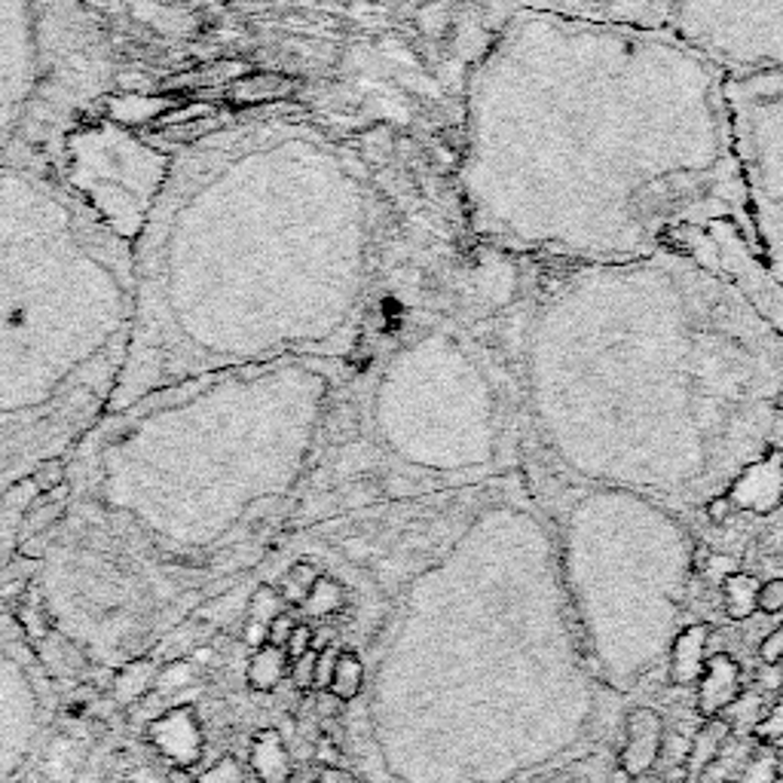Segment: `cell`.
Returning a JSON list of instances; mask_svg holds the SVG:
<instances>
[{
    "mask_svg": "<svg viewBox=\"0 0 783 783\" xmlns=\"http://www.w3.org/2000/svg\"><path fill=\"white\" fill-rule=\"evenodd\" d=\"M726 74L670 29L514 10L466 86L459 197L471 233L551 270L680 257L783 331Z\"/></svg>",
    "mask_w": 783,
    "mask_h": 783,
    "instance_id": "6da1fadb",
    "label": "cell"
},
{
    "mask_svg": "<svg viewBox=\"0 0 783 783\" xmlns=\"http://www.w3.org/2000/svg\"><path fill=\"white\" fill-rule=\"evenodd\" d=\"M377 227L368 166L313 123L251 120L181 147L132 236L135 322L111 411L205 373L343 361Z\"/></svg>",
    "mask_w": 783,
    "mask_h": 783,
    "instance_id": "7a4b0ae2",
    "label": "cell"
},
{
    "mask_svg": "<svg viewBox=\"0 0 783 783\" xmlns=\"http://www.w3.org/2000/svg\"><path fill=\"white\" fill-rule=\"evenodd\" d=\"M512 343L529 435L575 471L735 486L783 459V331L698 264L557 267Z\"/></svg>",
    "mask_w": 783,
    "mask_h": 783,
    "instance_id": "3957f363",
    "label": "cell"
},
{
    "mask_svg": "<svg viewBox=\"0 0 783 783\" xmlns=\"http://www.w3.org/2000/svg\"><path fill=\"white\" fill-rule=\"evenodd\" d=\"M340 380V361H272L147 392L65 459V505L171 567L224 555L313 474Z\"/></svg>",
    "mask_w": 783,
    "mask_h": 783,
    "instance_id": "277c9868",
    "label": "cell"
},
{
    "mask_svg": "<svg viewBox=\"0 0 783 783\" xmlns=\"http://www.w3.org/2000/svg\"><path fill=\"white\" fill-rule=\"evenodd\" d=\"M132 322L126 233L58 166H0V499L114 407Z\"/></svg>",
    "mask_w": 783,
    "mask_h": 783,
    "instance_id": "5b68a950",
    "label": "cell"
},
{
    "mask_svg": "<svg viewBox=\"0 0 783 783\" xmlns=\"http://www.w3.org/2000/svg\"><path fill=\"white\" fill-rule=\"evenodd\" d=\"M361 392L380 444L423 471L469 469L527 426L514 343L496 346L454 322L401 337Z\"/></svg>",
    "mask_w": 783,
    "mask_h": 783,
    "instance_id": "8992f818",
    "label": "cell"
},
{
    "mask_svg": "<svg viewBox=\"0 0 783 783\" xmlns=\"http://www.w3.org/2000/svg\"><path fill=\"white\" fill-rule=\"evenodd\" d=\"M68 0H0V166L49 159L74 108L99 83Z\"/></svg>",
    "mask_w": 783,
    "mask_h": 783,
    "instance_id": "52a82bcc",
    "label": "cell"
},
{
    "mask_svg": "<svg viewBox=\"0 0 783 783\" xmlns=\"http://www.w3.org/2000/svg\"><path fill=\"white\" fill-rule=\"evenodd\" d=\"M726 108L756 243L783 291V68L726 74Z\"/></svg>",
    "mask_w": 783,
    "mask_h": 783,
    "instance_id": "ba28073f",
    "label": "cell"
},
{
    "mask_svg": "<svg viewBox=\"0 0 783 783\" xmlns=\"http://www.w3.org/2000/svg\"><path fill=\"white\" fill-rule=\"evenodd\" d=\"M58 713L56 680L13 606L0 603V783L37 759Z\"/></svg>",
    "mask_w": 783,
    "mask_h": 783,
    "instance_id": "9c48e42d",
    "label": "cell"
},
{
    "mask_svg": "<svg viewBox=\"0 0 783 783\" xmlns=\"http://www.w3.org/2000/svg\"><path fill=\"white\" fill-rule=\"evenodd\" d=\"M670 31L728 74L783 68V0H670Z\"/></svg>",
    "mask_w": 783,
    "mask_h": 783,
    "instance_id": "30bf717a",
    "label": "cell"
},
{
    "mask_svg": "<svg viewBox=\"0 0 783 783\" xmlns=\"http://www.w3.org/2000/svg\"><path fill=\"white\" fill-rule=\"evenodd\" d=\"M521 7L637 29H670V0H521Z\"/></svg>",
    "mask_w": 783,
    "mask_h": 783,
    "instance_id": "8fae6325",
    "label": "cell"
},
{
    "mask_svg": "<svg viewBox=\"0 0 783 783\" xmlns=\"http://www.w3.org/2000/svg\"><path fill=\"white\" fill-rule=\"evenodd\" d=\"M147 738L159 753L175 762V769H193L202 756L200 719L197 707H175V711L157 716L147 726Z\"/></svg>",
    "mask_w": 783,
    "mask_h": 783,
    "instance_id": "7c38bea8",
    "label": "cell"
},
{
    "mask_svg": "<svg viewBox=\"0 0 783 783\" xmlns=\"http://www.w3.org/2000/svg\"><path fill=\"white\" fill-rule=\"evenodd\" d=\"M664 747V719L652 707H637L625 719V743L618 750V765L625 778L649 774Z\"/></svg>",
    "mask_w": 783,
    "mask_h": 783,
    "instance_id": "4fadbf2b",
    "label": "cell"
},
{
    "mask_svg": "<svg viewBox=\"0 0 783 783\" xmlns=\"http://www.w3.org/2000/svg\"><path fill=\"white\" fill-rule=\"evenodd\" d=\"M741 664L728 652H716V656H707V664H704V673L698 680V698H695V707L704 719H713V716H723V713L741 698Z\"/></svg>",
    "mask_w": 783,
    "mask_h": 783,
    "instance_id": "5bb4252c",
    "label": "cell"
},
{
    "mask_svg": "<svg viewBox=\"0 0 783 783\" xmlns=\"http://www.w3.org/2000/svg\"><path fill=\"white\" fill-rule=\"evenodd\" d=\"M711 634L713 625H707V622H698V625H689L685 630H680V637L670 646V685H676V689L698 685L704 664H707Z\"/></svg>",
    "mask_w": 783,
    "mask_h": 783,
    "instance_id": "9a60e30c",
    "label": "cell"
},
{
    "mask_svg": "<svg viewBox=\"0 0 783 783\" xmlns=\"http://www.w3.org/2000/svg\"><path fill=\"white\" fill-rule=\"evenodd\" d=\"M248 769L257 783H291L294 781V759L286 738L276 728H260L248 743Z\"/></svg>",
    "mask_w": 783,
    "mask_h": 783,
    "instance_id": "2e32d148",
    "label": "cell"
},
{
    "mask_svg": "<svg viewBox=\"0 0 783 783\" xmlns=\"http://www.w3.org/2000/svg\"><path fill=\"white\" fill-rule=\"evenodd\" d=\"M728 738H731V726L726 723V716L704 719V726L698 728V735H695V741H692V750L685 756V774H689V781H698V778H704V774L713 769V762L719 759Z\"/></svg>",
    "mask_w": 783,
    "mask_h": 783,
    "instance_id": "e0dca14e",
    "label": "cell"
},
{
    "mask_svg": "<svg viewBox=\"0 0 783 783\" xmlns=\"http://www.w3.org/2000/svg\"><path fill=\"white\" fill-rule=\"evenodd\" d=\"M34 496H37V490L29 481L0 499V567L10 563L19 551V527H22V517L29 512Z\"/></svg>",
    "mask_w": 783,
    "mask_h": 783,
    "instance_id": "ac0fdd59",
    "label": "cell"
},
{
    "mask_svg": "<svg viewBox=\"0 0 783 783\" xmlns=\"http://www.w3.org/2000/svg\"><path fill=\"white\" fill-rule=\"evenodd\" d=\"M288 680V656L286 649L276 646H260L248 658L245 668V683L255 692H276Z\"/></svg>",
    "mask_w": 783,
    "mask_h": 783,
    "instance_id": "d6986e66",
    "label": "cell"
},
{
    "mask_svg": "<svg viewBox=\"0 0 783 783\" xmlns=\"http://www.w3.org/2000/svg\"><path fill=\"white\" fill-rule=\"evenodd\" d=\"M759 579L753 572H731L723 582V606L731 622H747L756 613V597H759Z\"/></svg>",
    "mask_w": 783,
    "mask_h": 783,
    "instance_id": "ffe728a7",
    "label": "cell"
},
{
    "mask_svg": "<svg viewBox=\"0 0 783 783\" xmlns=\"http://www.w3.org/2000/svg\"><path fill=\"white\" fill-rule=\"evenodd\" d=\"M361 685H365V664H361V658L356 652H349V649H340L328 692L346 704V701H356L361 695Z\"/></svg>",
    "mask_w": 783,
    "mask_h": 783,
    "instance_id": "44dd1931",
    "label": "cell"
},
{
    "mask_svg": "<svg viewBox=\"0 0 783 783\" xmlns=\"http://www.w3.org/2000/svg\"><path fill=\"white\" fill-rule=\"evenodd\" d=\"M300 609H303V615H310V618H328V615L343 613V609H346V588H343L337 579L322 575V579L313 584L310 597L303 600Z\"/></svg>",
    "mask_w": 783,
    "mask_h": 783,
    "instance_id": "7402d4cb",
    "label": "cell"
},
{
    "mask_svg": "<svg viewBox=\"0 0 783 783\" xmlns=\"http://www.w3.org/2000/svg\"><path fill=\"white\" fill-rule=\"evenodd\" d=\"M322 579V570L315 567V563H310V560H298L291 570L282 575V582H279V594H282V600H286L288 606H303V600L310 597V591H313V584Z\"/></svg>",
    "mask_w": 783,
    "mask_h": 783,
    "instance_id": "603a6c76",
    "label": "cell"
},
{
    "mask_svg": "<svg viewBox=\"0 0 783 783\" xmlns=\"http://www.w3.org/2000/svg\"><path fill=\"white\" fill-rule=\"evenodd\" d=\"M778 762H781V750L774 743L756 741L753 753L743 762L738 783H778Z\"/></svg>",
    "mask_w": 783,
    "mask_h": 783,
    "instance_id": "cb8c5ba5",
    "label": "cell"
},
{
    "mask_svg": "<svg viewBox=\"0 0 783 783\" xmlns=\"http://www.w3.org/2000/svg\"><path fill=\"white\" fill-rule=\"evenodd\" d=\"M279 613H286V600L279 594V588L272 584H260L251 600H248V622L257 625H270Z\"/></svg>",
    "mask_w": 783,
    "mask_h": 783,
    "instance_id": "d4e9b609",
    "label": "cell"
},
{
    "mask_svg": "<svg viewBox=\"0 0 783 783\" xmlns=\"http://www.w3.org/2000/svg\"><path fill=\"white\" fill-rule=\"evenodd\" d=\"M753 738L762 743L783 741V689L778 692V701L762 713V719L753 726Z\"/></svg>",
    "mask_w": 783,
    "mask_h": 783,
    "instance_id": "484cf974",
    "label": "cell"
},
{
    "mask_svg": "<svg viewBox=\"0 0 783 783\" xmlns=\"http://www.w3.org/2000/svg\"><path fill=\"white\" fill-rule=\"evenodd\" d=\"M193 778H197V783H248L243 762H239L236 756L217 759L212 769L200 771V774H193Z\"/></svg>",
    "mask_w": 783,
    "mask_h": 783,
    "instance_id": "4316f807",
    "label": "cell"
},
{
    "mask_svg": "<svg viewBox=\"0 0 783 783\" xmlns=\"http://www.w3.org/2000/svg\"><path fill=\"white\" fill-rule=\"evenodd\" d=\"M315 658H318V652L315 649H310L306 656L294 658V661H288V683L294 685L298 692H313L315 685Z\"/></svg>",
    "mask_w": 783,
    "mask_h": 783,
    "instance_id": "83f0119b",
    "label": "cell"
},
{
    "mask_svg": "<svg viewBox=\"0 0 783 783\" xmlns=\"http://www.w3.org/2000/svg\"><path fill=\"white\" fill-rule=\"evenodd\" d=\"M756 613H762V615H781L783 613V579H769V582L759 584Z\"/></svg>",
    "mask_w": 783,
    "mask_h": 783,
    "instance_id": "f1b7e54d",
    "label": "cell"
},
{
    "mask_svg": "<svg viewBox=\"0 0 783 783\" xmlns=\"http://www.w3.org/2000/svg\"><path fill=\"white\" fill-rule=\"evenodd\" d=\"M337 656H340V649H334V646H325V649H318V658H315V685H313V692H328L331 676H334V664H337Z\"/></svg>",
    "mask_w": 783,
    "mask_h": 783,
    "instance_id": "f546056e",
    "label": "cell"
},
{
    "mask_svg": "<svg viewBox=\"0 0 783 783\" xmlns=\"http://www.w3.org/2000/svg\"><path fill=\"white\" fill-rule=\"evenodd\" d=\"M294 627H298V618H294L291 613L276 615L270 625H267V646L286 649L288 640H291V634H294Z\"/></svg>",
    "mask_w": 783,
    "mask_h": 783,
    "instance_id": "4dcf8cb0",
    "label": "cell"
},
{
    "mask_svg": "<svg viewBox=\"0 0 783 783\" xmlns=\"http://www.w3.org/2000/svg\"><path fill=\"white\" fill-rule=\"evenodd\" d=\"M759 658H762L765 668L783 664V625H778L771 634L762 637V642H759Z\"/></svg>",
    "mask_w": 783,
    "mask_h": 783,
    "instance_id": "1f68e13d",
    "label": "cell"
},
{
    "mask_svg": "<svg viewBox=\"0 0 783 783\" xmlns=\"http://www.w3.org/2000/svg\"><path fill=\"white\" fill-rule=\"evenodd\" d=\"M313 637H315L313 627L303 625V622H298V627H294V634H291V640H288V646H286L288 661H294V658L306 656V652L313 649Z\"/></svg>",
    "mask_w": 783,
    "mask_h": 783,
    "instance_id": "d6a6232c",
    "label": "cell"
},
{
    "mask_svg": "<svg viewBox=\"0 0 783 783\" xmlns=\"http://www.w3.org/2000/svg\"><path fill=\"white\" fill-rule=\"evenodd\" d=\"M704 514H707V521H711L713 527H723V524H728L738 514V508H735V502L728 496H716L704 505Z\"/></svg>",
    "mask_w": 783,
    "mask_h": 783,
    "instance_id": "836d02e7",
    "label": "cell"
},
{
    "mask_svg": "<svg viewBox=\"0 0 783 783\" xmlns=\"http://www.w3.org/2000/svg\"><path fill=\"white\" fill-rule=\"evenodd\" d=\"M704 570L711 572L713 579H719V584H723L731 572H738V563H735L731 557H711V563H704Z\"/></svg>",
    "mask_w": 783,
    "mask_h": 783,
    "instance_id": "e575fe53",
    "label": "cell"
},
{
    "mask_svg": "<svg viewBox=\"0 0 783 783\" xmlns=\"http://www.w3.org/2000/svg\"><path fill=\"white\" fill-rule=\"evenodd\" d=\"M315 783H358L353 771L340 769V765H322L318 771V781Z\"/></svg>",
    "mask_w": 783,
    "mask_h": 783,
    "instance_id": "d590c367",
    "label": "cell"
},
{
    "mask_svg": "<svg viewBox=\"0 0 783 783\" xmlns=\"http://www.w3.org/2000/svg\"><path fill=\"white\" fill-rule=\"evenodd\" d=\"M243 640L245 646H251V649H260V646H267V625H257V622H248L243 630Z\"/></svg>",
    "mask_w": 783,
    "mask_h": 783,
    "instance_id": "8d00e7d4",
    "label": "cell"
},
{
    "mask_svg": "<svg viewBox=\"0 0 783 783\" xmlns=\"http://www.w3.org/2000/svg\"><path fill=\"white\" fill-rule=\"evenodd\" d=\"M315 759H318L322 765H337V762H340V750L331 747L328 741H322L318 743V750H315Z\"/></svg>",
    "mask_w": 783,
    "mask_h": 783,
    "instance_id": "74e56055",
    "label": "cell"
},
{
    "mask_svg": "<svg viewBox=\"0 0 783 783\" xmlns=\"http://www.w3.org/2000/svg\"><path fill=\"white\" fill-rule=\"evenodd\" d=\"M169 783H197V778H193L187 769H171Z\"/></svg>",
    "mask_w": 783,
    "mask_h": 783,
    "instance_id": "f35d334b",
    "label": "cell"
},
{
    "mask_svg": "<svg viewBox=\"0 0 783 783\" xmlns=\"http://www.w3.org/2000/svg\"><path fill=\"white\" fill-rule=\"evenodd\" d=\"M209 658H212V649L205 646V649H197V652H193V658H190V661H200V664H205Z\"/></svg>",
    "mask_w": 783,
    "mask_h": 783,
    "instance_id": "ab89813d",
    "label": "cell"
},
{
    "mask_svg": "<svg viewBox=\"0 0 783 783\" xmlns=\"http://www.w3.org/2000/svg\"><path fill=\"white\" fill-rule=\"evenodd\" d=\"M778 783H783V756L781 762H778Z\"/></svg>",
    "mask_w": 783,
    "mask_h": 783,
    "instance_id": "60d3db41",
    "label": "cell"
},
{
    "mask_svg": "<svg viewBox=\"0 0 783 783\" xmlns=\"http://www.w3.org/2000/svg\"><path fill=\"white\" fill-rule=\"evenodd\" d=\"M723 783H738V781H723Z\"/></svg>",
    "mask_w": 783,
    "mask_h": 783,
    "instance_id": "b9f144b4",
    "label": "cell"
},
{
    "mask_svg": "<svg viewBox=\"0 0 783 783\" xmlns=\"http://www.w3.org/2000/svg\"><path fill=\"white\" fill-rule=\"evenodd\" d=\"M248 783H257V781H248Z\"/></svg>",
    "mask_w": 783,
    "mask_h": 783,
    "instance_id": "7bdbcfd3",
    "label": "cell"
}]
</instances>
